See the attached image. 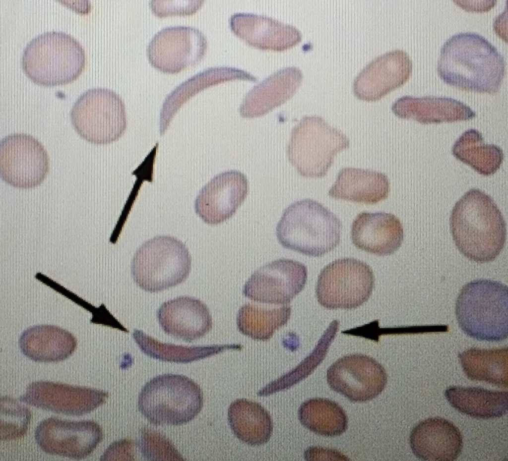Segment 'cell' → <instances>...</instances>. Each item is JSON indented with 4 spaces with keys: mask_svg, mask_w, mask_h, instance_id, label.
Returning <instances> with one entry per match:
<instances>
[{
    "mask_svg": "<svg viewBox=\"0 0 508 461\" xmlns=\"http://www.w3.org/2000/svg\"><path fill=\"white\" fill-rule=\"evenodd\" d=\"M506 61L497 48L482 35L461 32L441 47L438 60L439 77L462 90L494 94L506 73Z\"/></svg>",
    "mask_w": 508,
    "mask_h": 461,
    "instance_id": "1",
    "label": "cell"
},
{
    "mask_svg": "<svg viewBox=\"0 0 508 461\" xmlns=\"http://www.w3.org/2000/svg\"><path fill=\"white\" fill-rule=\"evenodd\" d=\"M450 230L459 251L469 259L486 263L495 259L506 240V225L494 200L479 189L463 195L452 209Z\"/></svg>",
    "mask_w": 508,
    "mask_h": 461,
    "instance_id": "2",
    "label": "cell"
},
{
    "mask_svg": "<svg viewBox=\"0 0 508 461\" xmlns=\"http://www.w3.org/2000/svg\"><path fill=\"white\" fill-rule=\"evenodd\" d=\"M342 228L339 219L327 208L313 199H304L284 210L276 235L284 248L319 257L338 245Z\"/></svg>",
    "mask_w": 508,
    "mask_h": 461,
    "instance_id": "3",
    "label": "cell"
},
{
    "mask_svg": "<svg viewBox=\"0 0 508 461\" xmlns=\"http://www.w3.org/2000/svg\"><path fill=\"white\" fill-rule=\"evenodd\" d=\"M508 289L504 284L479 279L464 285L457 297L458 325L478 341L500 342L508 337Z\"/></svg>",
    "mask_w": 508,
    "mask_h": 461,
    "instance_id": "4",
    "label": "cell"
},
{
    "mask_svg": "<svg viewBox=\"0 0 508 461\" xmlns=\"http://www.w3.org/2000/svg\"><path fill=\"white\" fill-rule=\"evenodd\" d=\"M86 55L80 42L62 31H47L30 40L25 47L21 65L33 82L43 86L68 83L82 72Z\"/></svg>",
    "mask_w": 508,
    "mask_h": 461,
    "instance_id": "5",
    "label": "cell"
},
{
    "mask_svg": "<svg viewBox=\"0 0 508 461\" xmlns=\"http://www.w3.org/2000/svg\"><path fill=\"white\" fill-rule=\"evenodd\" d=\"M203 403L200 386L190 378L179 374L156 376L142 388L138 409L155 425H180L193 419Z\"/></svg>",
    "mask_w": 508,
    "mask_h": 461,
    "instance_id": "6",
    "label": "cell"
},
{
    "mask_svg": "<svg viewBox=\"0 0 508 461\" xmlns=\"http://www.w3.org/2000/svg\"><path fill=\"white\" fill-rule=\"evenodd\" d=\"M191 263L190 253L183 242L173 236L159 235L136 250L131 262V273L140 288L158 292L185 281Z\"/></svg>",
    "mask_w": 508,
    "mask_h": 461,
    "instance_id": "7",
    "label": "cell"
},
{
    "mask_svg": "<svg viewBox=\"0 0 508 461\" xmlns=\"http://www.w3.org/2000/svg\"><path fill=\"white\" fill-rule=\"evenodd\" d=\"M349 145L346 135L322 117L305 116L292 130L287 155L301 175L319 178L326 175L335 156Z\"/></svg>",
    "mask_w": 508,
    "mask_h": 461,
    "instance_id": "8",
    "label": "cell"
},
{
    "mask_svg": "<svg viewBox=\"0 0 508 461\" xmlns=\"http://www.w3.org/2000/svg\"><path fill=\"white\" fill-rule=\"evenodd\" d=\"M71 124L79 136L95 144H107L119 139L127 125L125 105L112 90L94 88L83 93L73 104Z\"/></svg>",
    "mask_w": 508,
    "mask_h": 461,
    "instance_id": "9",
    "label": "cell"
},
{
    "mask_svg": "<svg viewBox=\"0 0 508 461\" xmlns=\"http://www.w3.org/2000/svg\"><path fill=\"white\" fill-rule=\"evenodd\" d=\"M371 267L353 258L336 259L325 266L318 276V301L329 309L356 308L366 302L375 287Z\"/></svg>",
    "mask_w": 508,
    "mask_h": 461,
    "instance_id": "10",
    "label": "cell"
},
{
    "mask_svg": "<svg viewBox=\"0 0 508 461\" xmlns=\"http://www.w3.org/2000/svg\"><path fill=\"white\" fill-rule=\"evenodd\" d=\"M50 171V160L43 145L25 133H13L0 144V173L2 179L17 188L29 189L40 185Z\"/></svg>",
    "mask_w": 508,
    "mask_h": 461,
    "instance_id": "11",
    "label": "cell"
},
{
    "mask_svg": "<svg viewBox=\"0 0 508 461\" xmlns=\"http://www.w3.org/2000/svg\"><path fill=\"white\" fill-rule=\"evenodd\" d=\"M207 40L198 29L187 25L164 27L150 40L146 54L154 67L166 73L178 72L204 57Z\"/></svg>",
    "mask_w": 508,
    "mask_h": 461,
    "instance_id": "12",
    "label": "cell"
},
{
    "mask_svg": "<svg viewBox=\"0 0 508 461\" xmlns=\"http://www.w3.org/2000/svg\"><path fill=\"white\" fill-rule=\"evenodd\" d=\"M330 388L354 402H365L378 396L384 389L387 376L384 367L365 354L346 355L327 370Z\"/></svg>",
    "mask_w": 508,
    "mask_h": 461,
    "instance_id": "13",
    "label": "cell"
},
{
    "mask_svg": "<svg viewBox=\"0 0 508 461\" xmlns=\"http://www.w3.org/2000/svg\"><path fill=\"white\" fill-rule=\"evenodd\" d=\"M104 437L102 428L93 420L70 421L55 417L41 421L35 438L45 453L76 460L85 459Z\"/></svg>",
    "mask_w": 508,
    "mask_h": 461,
    "instance_id": "14",
    "label": "cell"
},
{
    "mask_svg": "<svg viewBox=\"0 0 508 461\" xmlns=\"http://www.w3.org/2000/svg\"><path fill=\"white\" fill-rule=\"evenodd\" d=\"M307 278L304 264L292 259H279L256 270L246 282L242 292L254 301L286 304L303 290Z\"/></svg>",
    "mask_w": 508,
    "mask_h": 461,
    "instance_id": "15",
    "label": "cell"
},
{
    "mask_svg": "<svg viewBox=\"0 0 508 461\" xmlns=\"http://www.w3.org/2000/svg\"><path fill=\"white\" fill-rule=\"evenodd\" d=\"M108 397L103 390L40 381L30 383L19 401L57 413L81 416L104 404Z\"/></svg>",
    "mask_w": 508,
    "mask_h": 461,
    "instance_id": "16",
    "label": "cell"
},
{
    "mask_svg": "<svg viewBox=\"0 0 508 461\" xmlns=\"http://www.w3.org/2000/svg\"><path fill=\"white\" fill-rule=\"evenodd\" d=\"M245 174L231 170L214 176L199 191L194 201L196 214L206 223L220 224L230 218L247 197Z\"/></svg>",
    "mask_w": 508,
    "mask_h": 461,
    "instance_id": "17",
    "label": "cell"
},
{
    "mask_svg": "<svg viewBox=\"0 0 508 461\" xmlns=\"http://www.w3.org/2000/svg\"><path fill=\"white\" fill-rule=\"evenodd\" d=\"M412 62L401 50L386 52L376 58L358 73L353 92L360 100L376 101L404 84L410 77Z\"/></svg>",
    "mask_w": 508,
    "mask_h": 461,
    "instance_id": "18",
    "label": "cell"
},
{
    "mask_svg": "<svg viewBox=\"0 0 508 461\" xmlns=\"http://www.w3.org/2000/svg\"><path fill=\"white\" fill-rule=\"evenodd\" d=\"M157 316L166 334L187 342L202 338L212 329V317L206 305L190 296L165 302L158 309Z\"/></svg>",
    "mask_w": 508,
    "mask_h": 461,
    "instance_id": "19",
    "label": "cell"
},
{
    "mask_svg": "<svg viewBox=\"0 0 508 461\" xmlns=\"http://www.w3.org/2000/svg\"><path fill=\"white\" fill-rule=\"evenodd\" d=\"M410 444L415 456L424 461H454L463 447L459 429L440 417L419 422L410 433Z\"/></svg>",
    "mask_w": 508,
    "mask_h": 461,
    "instance_id": "20",
    "label": "cell"
},
{
    "mask_svg": "<svg viewBox=\"0 0 508 461\" xmlns=\"http://www.w3.org/2000/svg\"><path fill=\"white\" fill-rule=\"evenodd\" d=\"M351 240L357 248L379 256L393 254L403 240V228L394 215L384 212L359 213L351 227Z\"/></svg>",
    "mask_w": 508,
    "mask_h": 461,
    "instance_id": "21",
    "label": "cell"
},
{
    "mask_svg": "<svg viewBox=\"0 0 508 461\" xmlns=\"http://www.w3.org/2000/svg\"><path fill=\"white\" fill-rule=\"evenodd\" d=\"M232 31L249 45L263 50L283 51L301 42L295 26L264 15L236 13L230 18Z\"/></svg>",
    "mask_w": 508,
    "mask_h": 461,
    "instance_id": "22",
    "label": "cell"
},
{
    "mask_svg": "<svg viewBox=\"0 0 508 461\" xmlns=\"http://www.w3.org/2000/svg\"><path fill=\"white\" fill-rule=\"evenodd\" d=\"M391 110L399 118L422 124L467 120L476 116L467 105L446 97L404 96L392 104Z\"/></svg>",
    "mask_w": 508,
    "mask_h": 461,
    "instance_id": "23",
    "label": "cell"
},
{
    "mask_svg": "<svg viewBox=\"0 0 508 461\" xmlns=\"http://www.w3.org/2000/svg\"><path fill=\"white\" fill-rule=\"evenodd\" d=\"M303 78L301 70L294 66L273 73L247 93L240 106L241 115L258 116L281 105L294 94Z\"/></svg>",
    "mask_w": 508,
    "mask_h": 461,
    "instance_id": "24",
    "label": "cell"
},
{
    "mask_svg": "<svg viewBox=\"0 0 508 461\" xmlns=\"http://www.w3.org/2000/svg\"><path fill=\"white\" fill-rule=\"evenodd\" d=\"M389 179L384 173L355 168L341 169L329 195L334 199L374 204L388 197Z\"/></svg>",
    "mask_w": 508,
    "mask_h": 461,
    "instance_id": "25",
    "label": "cell"
},
{
    "mask_svg": "<svg viewBox=\"0 0 508 461\" xmlns=\"http://www.w3.org/2000/svg\"><path fill=\"white\" fill-rule=\"evenodd\" d=\"M77 346V340L71 333L50 325L29 327L19 340L23 354L31 360L42 362L63 361L74 352Z\"/></svg>",
    "mask_w": 508,
    "mask_h": 461,
    "instance_id": "26",
    "label": "cell"
},
{
    "mask_svg": "<svg viewBox=\"0 0 508 461\" xmlns=\"http://www.w3.org/2000/svg\"><path fill=\"white\" fill-rule=\"evenodd\" d=\"M248 77V73L243 70L221 66L207 68L184 81L165 99L160 112V134H163L166 130L172 117L180 107L195 94L222 82L234 79L247 80Z\"/></svg>",
    "mask_w": 508,
    "mask_h": 461,
    "instance_id": "27",
    "label": "cell"
},
{
    "mask_svg": "<svg viewBox=\"0 0 508 461\" xmlns=\"http://www.w3.org/2000/svg\"><path fill=\"white\" fill-rule=\"evenodd\" d=\"M228 420L234 435L251 446L268 442L273 433V421L269 412L260 404L242 398L231 403Z\"/></svg>",
    "mask_w": 508,
    "mask_h": 461,
    "instance_id": "28",
    "label": "cell"
},
{
    "mask_svg": "<svg viewBox=\"0 0 508 461\" xmlns=\"http://www.w3.org/2000/svg\"><path fill=\"white\" fill-rule=\"evenodd\" d=\"M450 404L458 411L477 419L500 417L507 413L508 392L480 387L451 386L444 392Z\"/></svg>",
    "mask_w": 508,
    "mask_h": 461,
    "instance_id": "29",
    "label": "cell"
},
{
    "mask_svg": "<svg viewBox=\"0 0 508 461\" xmlns=\"http://www.w3.org/2000/svg\"><path fill=\"white\" fill-rule=\"evenodd\" d=\"M462 370L468 379L507 388V347L482 349L472 347L458 354Z\"/></svg>",
    "mask_w": 508,
    "mask_h": 461,
    "instance_id": "30",
    "label": "cell"
},
{
    "mask_svg": "<svg viewBox=\"0 0 508 461\" xmlns=\"http://www.w3.org/2000/svg\"><path fill=\"white\" fill-rule=\"evenodd\" d=\"M452 154L479 174L490 175L500 168L504 159L501 148L486 144L482 134L474 128L464 131L454 143Z\"/></svg>",
    "mask_w": 508,
    "mask_h": 461,
    "instance_id": "31",
    "label": "cell"
},
{
    "mask_svg": "<svg viewBox=\"0 0 508 461\" xmlns=\"http://www.w3.org/2000/svg\"><path fill=\"white\" fill-rule=\"evenodd\" d=\"M301 423L313 432L324 437L338 436L345 432L348 418L343 408L324 398H313L302 403L298 410Z\"/></svg>",
    "mask_w": 508,
    "mask_h": 461,
    "instance_id": "32",
    "label": "cell"
},
{
    "mask_svg": "<svg viewBox=\"0 0 508 461\" xmlns=\"http://www.w3.org/2000/svg\"><path fill=\"white\" fill-rule=\"evenodd\" d=\"M291 312L289 305L270 308L248 303L239 310L237 328L241 333L252 339L267 341L287 323Z\"/></svg>",
    "mask_w": 508,
    "mask_h": 461,
    "instance_id": "33",
    "label": "cell"
},
{
    "mask_svg": "<svg viewBox=\"0 0 508 461\" xmlns=\"http://www.w3.org/2000/svg\"><path fill=\"white\" fill-rule=\"evenodd\" d=\"M132 336L141 351L148 356L164 361L177 363H188L197 360L232 346H187L163 343L138 330H135Z\"/></svg>",
    "mask_w": 508,
    "mask_h": 461,
    "instance_id": "34",
    "label": "cell"
},
{
    "mask_svg": "<svg viewBox=\"0 0 508 461\" xmlns=\"http://www.w3.org/2000/svg\"><path fill=\"white\" fill-rule=\"evenodd\" d=\"M32 414L26 406L10 397L0 398V438L9 441L23 436L28 429Z\"/></svg>",
    "mask_w": 508,
    "mask_h": 461,
    "instance_id": "35",
    "label": "cell"
},
{
    "mask_svg": "<svg viewBox=\"0 0 508 461\" xmlns=\"http://www.w3.org/2000/svg\"><path fill=\"white\" fill-rule=\"evenodd\" d=\"M202 0H151L149 6L157 16L186 15L195 13L201 6Z\"/></svg>",
    "mask_w": 508,
    "mask_h": 461,
    "instance_id": "36",
    "label": "cell"
}]
</instances>
